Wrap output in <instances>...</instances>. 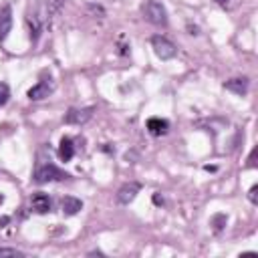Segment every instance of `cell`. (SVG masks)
I'll return each instance as SVG.
<instances>
[{"instance_id": "1", "label": "cell", "mask_w": 258, "mask_h": 258, "mask_svg": "<svg viewBox=\"0 0 258 258\" xmlns=\"http://www.w3.org/2000/svg\"><path fill=\"white\" fill-rule=\"evenodd\" d=\"M141 12L147 23H152L155 26H168V10L157 0H147L141 6Z\"/></svg>"}, {"instance_id": "2", "label": "cell", "mask_w": 258, "mask_h": 258, "mask_svg": "<svg viewBox=\"0 0 258 258\" xmlns=\"http://www.w3.org/2000/svg\"><path fill=\"white\" fill-rule=\"evenodd\" d=\"M69 174H65L63 170H59L54 163L47 161V163H39L34 170V183H49V181H61V180H67Z\"/></svg>"}, {"instance_id": "3", "label": "cell", "mask_w": 258, "mask_h": 258, "mask_svg": "<svg viewBox=\"0 0 258 258\" xmlns=\"http://www.w3.org/2000/svg\"><path fill=\"white\" fill-rule=\"evenodd\" d=\"M152 47H154V52L157 54V59H161V61H170V59H174L176 54H178V47L170 39L161 36V34L154 36V39H152Z\"/></svg>"}, {"instance_id": "4", "label": "cell", "mask_w": 258, "mask_h": 258, "mask_svg": "<svg viewBox=\"0 0 258 258\" xmlns=\"http://www.w3.org/2000/svg\"><path fill=\"white\" fill-rule=\"evenodd\" d=\"M95 113V107H81V109H69L65 113V123L67 125H83L87 123Z\"/></svg>"}, {"instance_id": "5", "label": "cell", "mask_w": 258, "mask_h": 258, "mask_svg": "<svg viewBox=\"0 0 258 258\" xmlns=\"http://www.w3.org/2000/svg\"><path fill=\"white\" fill-rule=\"evenodd\" d=\"M52 89H54L52 81L51 79H43V81L36 83L34 87H30L26 95H28L30 101H43V99H47L52 93Z\"/></svg>"}, {"instance_id": "6", "label": "cell", "mask_w": 258, "mask_h": 258, "mask_svg": "<svg viewBox=\"0 0 258 258\" xmlns=\"http://www.w3.org/2000/svg\"><path fill=\"white\" fill-rule=\"evenodd\" d=\"M141 186L137 181H129V183H123V186L117 190V202L119 204H131V202L137 198Z\"/></svg>"}, {"instance_id": "7", "label": "cell", "mask_w": 258, "mask_h": 258, "mask_svg": "<svg viewBox=\"0 0 258 258\" xmlns=\"http://www.w3.org/2000/svg\"><path fill=\"white\" fill-rule=\"evenodd\" d=\"M10 30H12V8L6 4L0 8V43L8 39Z\"/></svg>"}, {"instance_id": "8", "label": "cell", "mask_w": 258, "mask_h": 258, "mask_svg": "<svg viewBox=\"0 0 258 258\" xmlns=\"http://www.w3.org/2000/svg\"><path fill=\"white\" fill-rule=\"evenodd\" d=\"M30 208L36 212V214H49L52 204H51V198L43 192H36L30 196Z\"/></svg>"}, {"instance_id": "9", "label": "cell", "mask_w": 258, "mask_h": 258, "mask_svg": "<svg viewBox=\"0 0 258 258\" xmlns=\"http://www.w3.org/2000/svg\"><path fill=\"white\" fill-rule=\"evenodd\" d=\"M248 87H250V81L246 77H236V79H230V81L224 83L226 91H230V93H234V95H240V97L248 93Z\"/></svg>"}, {"instance_id": "10", "label": "cell", "mask_w": 258, "mask_h": 258, "mask_svg": "<svg viewBox=\"0 0 258 258\" xmlns=\"http://www.w3.org/2000/svg\"><path fill=\"white\" fill-rule=\"evenodd\" d=\"M168 129H170V123L161 119V117H150L147 119V131H150L154 137H161L168 133Z\"/></svg>"}, {"instance_id": "11", "label": "cell", "mask_w": 258, "mask_h": 258, "mask_svg": "<svg viewBox=\"0 0 258 258\" xmlns=\"http://www.w3.org/2000/svg\"><path fill=\"white\" fill-rule=\"evenodd\" d=\"M61 208H63V214L65 216H75L83 210V202L75 196H65L61 200Z\"/></svg>"}, {"instance_id": "12", "label": "cell", "mask_w": 258, "mask_h": 258, "mask_svg": "<svg viewBox=\"0 0 258 258\" xmlns=\"http://www.w3.org/2000/svg\"><path fill=\"white\" fill-rule=\"evenodd\" d=\"M26 25H28V32H30V41L36 43V41H39V36H41V32H43L41 18L36 14H28L26 16Z\"/></svg>"}, {"instance_id": "13", "label": "cell", "mask_w": 258, "mask_h": 258, "mask_svg": "<svg viewBox=\"0 0 258 258\" xmlns=\"http://www.w3.org/2000/svg\"><path fill=\"white\" fill-rule=\"evenodd\" d=\"M73 155H75V145H73V139L71 137H63L61 145H59V157H61V161H71Z\"/></svg>"}, {"instance_id": "14", "label": "cell", "mask_w": 258, "mask_h": 258, "mask_svg": "<svg viewBox=\"0 0 258 258\" xmlns=\"http://www.w3.org/2000/svg\"><path fill=\"white\" fill-rule=\"evenodd\" d=\"M226 222H228L226 214H216V216L212 218V226H214V232H222V230H224V226H226Z\"/></svg>"}, {"instance_id": "15", "label": "cell", "mask_w": 258, "mask_h": 258, "mask_svg": "<svg viewBox=\"0 0 258 258\" xmlns=\"http://www.w3.org/2000/svg\"><path fill=\"white\" fill-rule=\"evenodd\" d=\"M8 97H10V89H8V85L0 81V107H2V105H6Z\"/></svg>"}, {"instance_id": "16", "label": "cell", "mask_w": 258, "mask_h": 258, "mask_svg": "<svg viewBox=\"0 0 258 258\" xmlns=\"http://www.w3.org/2000/svg\"><path fill=\"white\" fill-rule=\"evenodd\" d=\"M63 2H65V0H49V16H51V18H52L54 14H57V12L61 10Z\"/></svg>"}, {"instance_id": "17", "label": "cell", "mask_w": 258, "mask_h": 258, "mask_svg": "<svg viewBox=\"0 0 258 258\" xmlns=\"http://www.w3.org/2000/svg\"><path fill=\"white\" fill-rule=\"evenodd\" d=\"M2 256H18V258H23L25 256V252H21V250H16V248H0V258Z\"/></svg>"}, {"instance_id": "18", "label": "cell", "mask_w": 258, "mask_h": 258, "mask_svg": "<svg viewBox=\"0 0 258 258\" xmlns=\"http://www.w3.org/2000/svg\"><path fill=\"white\" fill-rule=\"evenodd\" d=\"M256 194H258V186H252V188H250V192H248V200L252 202L254 206L258 204V198H256Z\"/></svg>"}, {"instance_id": "19", "label": "cell", "mask_w": 258, "mask_h": 258, "mask_svg": "<svg viewBox=\"0 0 258 258\" xmlns=\"http://www.w3.org/2000/svg\"><path fill=\"white\" fill-rule=\"evenodd\" d=\"M154 204H155V206H161V204H163V196H161L159 192L154 194Z\"/></svg>"}, {"instance_id": "20", "label": "cell", "mask_w": 258, "mask_h": 258, "mask_svg": "<svg viewBox=\"0 0 258 258\" xmlns=\"http://www.w3.org/2000/svg\"><path fill=\"white\" fill-rule=\"evenodd\" d=\"M254 157H256V150H252V154H250V157H248V168H254V165H256Z\"/></svg>"}, {"instance_id": "21", "label": "cell", "mask_w": 258, "mask_h": 258, "mask_svg": "<svg viewBox=\"0 0 258 258\" xmlns=\"http://www.w3.org/2000/svg\"><path fill=\"white\" fill-rule=\"evenodd\" d=\"M8 222H10V218H8V216H0V228H4Z\"/></svg>"}, {"instance_id": "22", "label": "cell", "mask_w": 258, "mask_h": 258, "mask_svg": "<svg viewBox=\"0 0 258 258\" xmlns=\"http://www.w3.org/2000/svg\"><path fill=\"white\" fill-rule=\"evenodd\" d=\"M204 170H206V172H216L214 165H204Z\"/></svg>"}, {"instance_id": "23", "label": "cell", "mask_w": 258, "mask_h": 258, "mask_svg": "<svg viewBox=\"0 0 258 258\" xmlns=\"http://www.w3.org/2000/svg\"><path fill=\"white\" fill-rule=\"evenodd\" d=\"M214 2H216V4H226L228 0H214Z\"/></svg>"}]
</instances>
